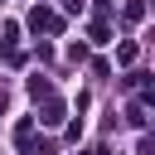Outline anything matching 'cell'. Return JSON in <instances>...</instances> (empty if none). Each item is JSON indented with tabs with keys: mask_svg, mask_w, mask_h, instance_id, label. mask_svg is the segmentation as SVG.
<instances>
[{
	"mask_svg": "<svg viewBox=\"0 0 155 155\" xmlns=\"http://www.w3.org/2000/svg\"><path fill=\"white\" fill-rule=\"evenodd\" d=\"M29 29H34V34H58L63 19H58L48 5H34V10H29Z\"/></svg>",
	"mask_w": 155,
	"mask_h": 155,
	"instance_id": "1",
	"label": "cell"
},
{
	"mask_svg": "<svg viewBox=\"0 0 155 155\" xmlns=\"http://www.w3.org/2000/svg\"><path fill=\"white\" fill-rule=\"evenodd\" d=\"M39 121H44V126H58V121H63V102H58V97H44V111H39Z\"/></svg>",
	"mask_w": 155,
	"mask_h": 155,
	"instance_id": "2",
	"label": "cell"
},
{
	"mask_svg": "<svg viewBox=\"0 0 155 155\" xmlns=\"http://www.w3.org/2000/svg\"><path fill=\"white\" fill-rule=\"evenodd\" d=\"M29 97L39 102V97H53V82L48 78H29Z\"/></svg>",
	"mask_w": 155,
	"mask_h": 155,
	"instance_id": "3",
	"label": "cell"
},
{
	"mask_svg": "<svg viewBox=\"0 0 155 155\" xmlns=\"http://www.w3.org/2000/svg\"><path fill=\"white\" fill-rule=\"evenodd\" d=\"M63 10L68 15H82V0H63Z\"/></svg>",
	"mask_w": 155,
	"mask_h": 155,
	"instance_id": "4",
	"label": "cell"
},
{
	"mask_svg": "<svg viewBox=\"0 0 155 155\" xmlns=\"http://www.w3.org/2000/svg\"><path fill=\"white\" fill-rule=\"evenodd\" d=\"M97 10H111V0H97Z\"/></svg>",
	"mask_w": 155,
	"mask_h": 155,
	"instance_id": "5",
	"label": "cell"
}]
</instances>
